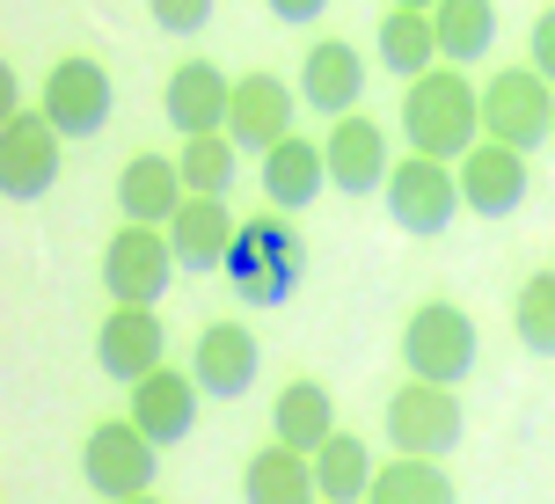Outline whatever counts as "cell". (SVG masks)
<instances>
[{
  "label": "cell",
  "instance_id": "14",
  "mask_svg": "<svg viewBox=\"0 0 555 504\" xmlns=\"http://www.w3.org/2000/svg\"><path fill=\"white\" fill-rule=\"evenodd\" d=\"M256 365H263V344H256L249 322H205L197 329V351H191V373L205 395L220 402H242L256 388Z\"/></svg>",
  "mask_w": 555,
  "mask_h": 504
},
{
  "label": "cell",
  "instance_id": "29",
  "mask_svg": "<svg viewBox=\"0 0 555 504\" xmlns=\"http://www.w3.org/2000/svg\"><path fill=\"white\" fill-rule=\"evenodd\" d=\"M512 329L527 344L533 359H555V271H533L512 300Z\"/></svg>",
  "mask_w": 555,
  "mask_h": 504
},
{
  "label": "cell",
  "instance_id": "22",
  "mask_svg": "<svg viewBox=\"0 0 555 504\" xmlns=\"http://www.w3.org/2000/svg\"><path fill=\"white\" fill-rule=\"evenodd\" d=\"M242 497L249 504H322V482H314V453H293V447H263L249 453L242 468Z\"/></svg>",
  "mask_w": 555,
  "mask_h": 504
},
{
  "label": "cell",
  "instance_id": "13",
  "mask_svg": "<svg viewBox=\"0 0 555 504\" xmlns=\"http://www.w3.org/2000/svg\"><path fill=\"white\" fill-rule=\"evenodd\" d=\"M322 154H330V183L344 197H365V191H388V132L373 125V117H330V132H322Z\"/></svg>",
  "mask_w": 555,
  "mask_h": 504
},
{
  "label": "cell",
  "instance_id": "16",
  "mask_svg": "<svg viewBox=\"0 0 555 504\" xmlns=\"http://www.w3.org/2000/svg\"><path fill=\"white\" fill-rule=\"evenodd\" d=\"M162 111H168V125H176L183 140H212V132H227L234 88H227V74L212 66V59H183V66L168 74V88H162Z\"/></svg>",
  "mask_w": 555,
  "mask_h": 504
},
{
  "label": "cell",
  "instance_id": "23",
  "mask_svg": "<svg viewBox=\"0 0 555 504\" xmlns=\"http://www.w3.org/2000/svg\"><path fill=\"white\" fill-rule=\"evenodd\" d=\"M271 431L293 453H322L336 439V402L322 380H285V395L271 402Z\"/></svg>",
  "mask_w": 555,
  "mask_h": 504
},
{
  "label": "cell",
  "instance_id": "7",
  "mask_svg": "<svg viewBox=\"0 0 555 504\" xmlns=\"http://www.w3.org/2000/svg\"><path fill=\"white\" fill-rule=\"evenodd\" d=\"M176 271L183 263H176L168 227H117L111 249H103V293H111L117 308H154Z\"/></svg>",
  "mask_w": 555,
  "mask_h": 504
},
{
  "label": "cell",
  "instance_id": "17",
  "mask_svg": "<svg viewBox=\"0 0 555 504\" xmlns=\"http://www.w3.org/2000/svg\"><path fill=\"white\" fill-rule=\"evenodd\" d=\"M162 351H168V336H162V314L154 308H117L111 300V314H103V329H95V365L111 373V380H146L154 365H162Z\"/></svg>",
  "mask_w": 555,
  "mask_h": 504
},
{
  "label": "cell",
  "instance_id": "32",
  "mask_svg": "<svg viewBox=\"0 0 555 504\" xmlns=\"http://www.w3.org/2000/svg\"><path fill=\"white\" fill-rule=\"evenodd\" d=\"M263 8H271L278 23H322V8H330V0H263Z\"/></svg>",
  "mask_w": 555,
  "mask_h": 504
},
{
  "label": "cell",
  "instance_id": "11",
  "mask_svg": "<svg viewBox=\"0 0 555 504\" xmlns=\"http://www.w3.org/2000/svg\"><path fill=\"white\" fill-rule=\"evenodd\" d=\"M293 111H300V95L278 74H242L234 81V111H227V140L263 161L278 140H293Z\"/></svg>",
  "mask_w": 555,
  "mask_h": 504
},
{
  "label": "cell",
  "instance_id": "26",
  "mask_svg": "<svg viewBox=\"0 0 555 504\" xmlns=\"http://www.w3.org/2000/svg\"><path fill=\"white\" fill-rule=\"evenodd\" d=\"M373 453H365V439H351V431H336L330 447L314 453V482H322V504H365V490H373Z\"/></svg>",
  "mask_w": 555,
  "mask_h": 504
},
{
  "label": "cell",
  "instance_id": "15",
  "mask_svg": "<svg viewBox=\"0 0 555 504\" xmlns=\"http://www.w3.org/2000/svg\"><path fill=\"white\" fill-rule=\"evenodd\" d=\"M197 373H176V365H154L146 380H132V410L125 417L154 439V447H183L197 431Z\"/></svg>",
  "mask_w": 555,
  "mask_h": 504
},
{
  "label": "cell",
  "instance_id": "34",
  "mask_svg": "<svg viewBox=\"0 0 555 504\" xmlns=\"http://www.w3.org/2000/svg\"><path fill=\"white\" fill-rule=\"evenodd\" d=\"M125 504H162V497H154V490H146V497H125Z\"/></svg>",
  "mask_w": 555,
  "mask_h": 504
},
{
  "label": "cell",
  "instance_id": "21",
  "mask_svg": "<svg viewBox=\"0 0 555 504\" xmlns=\"http://www.w3.org/2000/svg\"><path fill=\"white\" fill-rule=\"evenodd\" d=\"M322 183H330V154H322V140H278L271 154H263V197H271L278 212H300V205H314L322 197Z\"/></svg>",
  "mask_w": 555,
  "mask_h": 504
},
{
  "label": "cell",
  "instance_id": "5",
  "mask_svg": "<svg viewBox=\"0 0 555 504\" xmlns=\"http://www.w3.org/2000/svg\"><path fill=\"white\" fill-rule=\"evenodd\" d=\"M482 140H504L533 154L541 140H555V81H541L533 66H504L482 81Z\"/></svg>",
  "mask_w": 555,
  "mask_h": 504
},
{
  "label": "cell",
  "instance_id": "4",
  "mask_svg": "<svg viewBox=\"0 0 555 504\" xmlns=\"http://www.w3.org/2000/svg\"><path fill=\"white\" fill-rule=\"evenodd\" d=\"M468 431V410L461 395L439 388V380H402L388 395V447L410 453V461H446Z\"/></svg>",
  "mask_w": 555,
  "mask_h": 504
},
{
  "label": "cell",
  "instance_id": "24",
  "mask_svg": "<svg viewBox=\"0 0 555 504\" xmlns=\"http://www.w3.org/2000/svg\"><path fill=\"white\" fill-rule=\"evenodd\" d=\"M380 66L402 74V81H424L431 66H446L439 59V29H431L424 8H388V15H380Z\"/></svg>",
  "mask_w": 555,
  "mask_h": 504
},
{
  "label": "cell",
  "instance_id": "2",
  "mask_svg": "<svg viewBox=\"0 0 555 504\" xmlns=\"http://www.w3.org/2000/svg\"><path fill=\"white\" fill-rule=\"evenodd\" d=\"M402 140L431 161H468V146H482V88L461 81V66H431L402 95Z\"/></svg>",
  "mask_w": 555,
  "mask_h": 504
},
{
  "label": "cell",
  "instance_id": "25",
  "mask_svg": "<svg viewBox=\"0 0 555 504\" xmlns=\"http://www.w3.org/2000/svg\"><path fill=\"white\" fill-rule=\"evenodd\" d=\"M431 29H439L446 66H475V59L498 44V0H439L431 8Z\"/></svg>",
  "mask_w": 555,
  "mask_h": 504
},
{
  "label": "cell",
  "instance_id": "9",
  "mask_svg": "<svg viewBox=\"0 0 555 504\" xmlns=\"http://www.w3.org/2000/svg\"><path fill=\"white\" fill-rule=\"evenodd\" d=\"M59 132L44 111H15L0 117V191L15 205H37V197L59 183Z\"/></svg>",
  "mask_w": 555,
  "mask_h": 504
},
{
  "label": "cell",
  "instance_id": "12",
  "mask_svg": "<svg viewBox=\"0 0 555 504\" xmlns=\"http://www.w3.org/2000/svg\"><path fill=\"white\" fill-rule=\"evenodd\" d=\"M533 176H527V154L504 140H482L468 146V161H461V205L482 212V220H512L519 205H527Z\"/></svg>",
  "mask_w": 555,
  "mask_h": 504
},
{
  "label": "cell",
  "instance_id": "20",
  "mask_svg": "<svg viewBox=\"0 0 555 504\" xmlns=\"http://www.w3.org/2000/svg\"><path fill=\"white\" fill-rule=\"evenodd\" d=\"M234 234H242V220L227 212V197H183V212L168 220V242H176L183 271H227Z\"/></svg>",
  "mask_w": 555,
  "mask_h": 504
},
{
  "label": "cell",
  "instance_id": "33",
  "mask_svg": "<svg viewBox=\"0 0 555 504\" xmlns=\"http://www.w3.org/2000/svg\"><path fill=\"white\" fill-rule=\"evenodd\" d=\"M388 8H424V15H431V8H439V0H388Z\"/></svg>",
  "mask_w": 555,
  "mask_h": 504
},
{
  "label": "cell",
  "instance_id": "3",
  "mask_svg": "<svg viewBox=\"0 0 555 504\" xmlns=\"http://www.w3.org/2000/svg\"><path fill=\"white\" fill-rule=\"evenodd\" d=\"M475 351H482V336H475V322L453 308V300H424V308L402 322V365H410V380L461 388L475 373Z\"/></svg>",
  "mask_w": 555,
  "mask_h": 504
},
{
  "label": "cell",
  "instance_id": "8",
  "mask_svg": "<svg viewBox=\"0 0 555 504\" xmlns=\"http://www.w3.org/2000/svg\"><path fill=\"white\" fill-rule=\"evenodd\" d=\"M453 212H461V176H453V161H431V154H402L388 176V220L402 227V234H446L453 227Z\"/></svg>",
  "mask_w": 555,
  "mask_h": 504
},
{
  "label": "cell",
  "instance_id": "27",
  "mask_svg": "<svg viewBox=\"0 0 555 504\" xmlns=\"http://www.w3.org/2000/svg\"><path fill=\"white\" fill-rule=\"evenodd\" d=\"M365 504H461V497H453V482H446L439 461H410V453H395L388 468L373 476Z\"/></svg>",
  "mask_w": 555,
  "mask_h": 504
},
{
  "label": "cell",
  "instance_id": "31",
  "mask_svg": "<svg viewBox=\"0 0 555 504\" xmlns=\"http://www.w3.org/2000/svg\"><path fill=\"white\" fill-rule=\"evenodd\" d=\"M527 66L541 74V81H555V8H541V15H533V52H527Z\"/></svg>",
  "mask_w": 555,
  "mask_h": 504
},
{
  "label": "cell",
  "instance_id": "28",
  "mask_svg": "<svg viewBox=\"0 0 555 504\" xmlns=\"http://www.w3.org/2000/svg\"><path fill=\"white\" fill-rule=\"evenodd\" d=\"M234 161H242V146L220 140V132H212V140H183V154H176L191 197H227L234 191Z\"/></svg>",
  "mask_w": 555,
  "mask_h": 504
},
{
  "label": "cell",
  "instance_id": "19",
  "mask_svg": "<svg viewBox=\"0 0 555 504\" xmlns=\"http://www.w3.org/2000/svg\"><path fill=\"white\" fill-rule=\"evenodd\" d=\"M365 95V59L359 44H344V37H322L314 52L300 59V103H314L322 117H351Z\"/></svg>",
  "mask_w": 555,
  "mask_h": 504
},
{
  "label": "cell",
  "instance_id": "10",
  "mask_svg": "<svg viewBox=\"0 0 555 504\" xmlns=\"http://www.w3.org/2000/svg\"><path fill=\"white\" fill-rule=\"evenodd\" d=\"M37 111L52 117L66 140H88V132H103L111 125V111H117V88H111V74L95 66V59H59L52 74H44V95H37Z\"/></svg>",
  "mask_w": 555,
  "mask_h": 504
},
{
  "label": "cell",
  "instance_id": "6",
  "mask_svg": "<svg viewBox=\"0 0 555 504\" xmlns=\"http://www.w3.org/2000/svg\"><path fill=\"white\" fill-rule=\"evenodd\" d=\"M154 453L162 447H154L132 417H103L81 439V476H88V490H95L103 504L146 497V490H154Z\"/></svg>",
  "mask_w": 555,
  "mask_h": 504
},
{
  "label": "cell",
  "instance_id": "30",
  "mask_svg": "<svg viewBox=\"0 0 555 504\" xmlns=\"http://www.w3.org/2000/svg\"><path fill=\"white\" fill-rule=\"evenodd\" d=\"M146 15L168 29V37H197L212 23V0H146Z\"/></svg>",
  "mask_w": 555,
  "mask_h": 504
},
{
  "label": "cell",
  "instance_id": "1",
  "mask_svg": "<svg viewBox=\"0 0 555 504\" xmlns=\"http://www.w3.org/2000/svg\"><path fill=\"white\" fill-rule=\"evenodd\" d=\"M307 279V242L300 227L285 220L278 205L249 212L242 234H234V249H227V293L242 300V308H285Z\"/></svg>",
  "mask_w": 555,
  "mask_h": 504
},
{
  "label": "cell",
  "instance_id": "18",
  "mask_svg": "<svg viewBox=\"0 0 555 504\" xmlns=\"http://www.w3.org/2000/svg\"><path fill=\"white\" fill-rule=\"evenodd\" d=\"M183 197H191V183H183V168L168 161V154H132L125 176H117V212H125V227H168L183 212Z\"/></svg>",
  "mask_w": 555,
  "mask_h": 504
}]
</instances>
